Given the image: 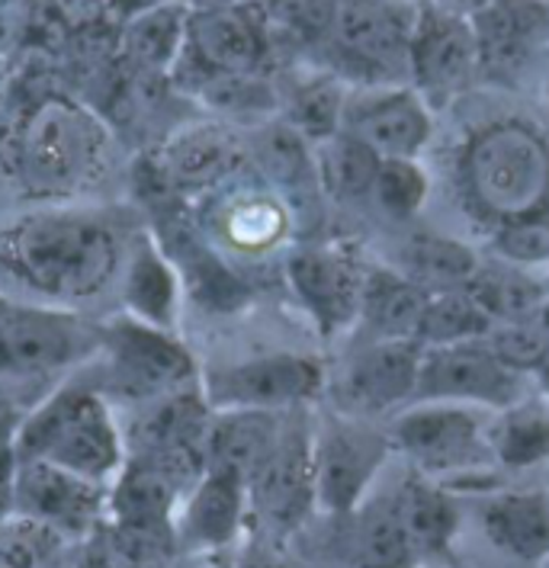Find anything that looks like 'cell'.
<instances>
[{
	"label": "cell",
	"instance_id": "1",
	"mask_svg": "<svg viewBox=\"0 0 549 568\" xmlns=\"http://www.w3.org/2000/svg\"><path fill=\"white\" fill-rule=\"evenodd\" d=\"M0 264L42 296L91 300L116 273V241L81 215H39L0 235Z\"/></svg>",
	"mask_w": 549,
	"mask_h": 568
},
{
	"label": "cell",
	"instance_id": "2",
	"mask_svg": "<svg viewBox=\"0 0 549 568\" xmlns=\"http://www.w3.org/2000/svg\"><path fill=\"white\" fill-rule=\"evenodd\" d=\"M462 190L498 225L547 212L549 145L520 122L488 125L462 154Z\"/></svg>",
	"mask_w": 549,
	"mask_h": 568
},
{
	"label": "cell",
	"instance_id": "3",
	"mask_svg": "<svg viewBox=\"0 0 549 568\" xmlns=\"http://www.w3.org/2000/svg\"><path fill=\"white\" fill-rule=\"evenodd\" d=\"M418 7L398 0H340L335 30L322 45L332 74L369 90L411 81V32Z\"/></svg>",
	"mask_w": 549,
	"mask_h": 568
},
{
	"label": "cell",
	"instance_id": "4",
	"mask_svg": "<svg viewBox=\"0 0 549 568\" xmlns=\"http://www.w3.org/2000/svg\"><path fill=\"white\" fill-rule=\"evenodd\" d=\"M23 459H45L81 479L103 481L120 469L122 449L103 402L91 392H61L20 437Z\"/></svg>",
	"mask_w": 549,
	"mask_h": 568
},
{
	"label": "cell",
	"instance_id": "5",
	"mask_svg": "<svg viewBox=\"0 0 549 568\" xmlns=\"http://www.w3.org/2000/svg\"><path fill=\"white\" fill-rule=\"evenodd\" d=\"M389 453L393 440L369 427V420L332 415L312 434L315 508L332 517L354 514Z\"/></svg>",
	"mask_w": 549,
	"mask_h": 568
},
{
	"label": "cell",
	"instance_id": "6",
	"mask_svg": "<svg viewBox=\"0 0 549 568\" xmlns=\"http://www.w3.org/2000/svg\"><path fill=\"white\" fill-rule=\"evenodd\" d=\"M267 55L271 45L251 3L193 7L174 74L186 88L213 74H261Z\"/></svg>",
	"mask_w": 549,
	"mask_h": 568
},
{
	"label": "cell",
	"instance_id": "7",
	"mask_svg": "<svg viewBox=\"0 0 549 568\" xmlns=\"http://www.w3.org/2000/svg\"><path fill=\"white\" fill-rule=\"evenodd\" d=\"M247 505L274 534H289L315 508L312 427L299 408L286 412L271 456L247 479Z\"/></svg>",
	"mask_w": 549,
	"mask_h": 568
},
{
	"label": "cell",
	"instance_id": "8",
	"mask_svg": "<svg viewBox=\"0 0 549 568\" xmlns=\"http://www.w3.org/2000/svg\"><path fill=\"white\" fill-rule=\"evenodd\" d=\"M393 447L401 449L415 469L434 481L469 476L482 469L491 456L479 418L447 402H425V408L401 415L393 427Z\"/></svg>",
	"mask_w": 549,
	"mask_h": 568
},
{
	"label": "cell",
	"instance_id": "9",
	"mask_svg": "<svg viewBox=\"0 0 549 568\" xmlns=\"http://www.w3.org/2000/svg\"><path fill=\"white\" fill-rule=\"evenodd\" d=\"M411 90L425 103L454 100L479 78V49L469 17L425 0L411 32Z\"/></svg>",
	"mask_w": 549,
	"mask_h": 568
},
{
	"label": "cell",
	"instance_id": "10",
	"mask_svg": "<svg viewBox=\"0 0 549 568\" xmlns=\"http://www.w3.org/2000/svg\"><path fill=\"white\" fill-rule=\"evenodd\" d=\"M421 402H447V405H486V408H511L523 398V373L498 359L486 344H450L421 351L418 389Z\"/></svg>",
	"mask_w": 549,
	"mask_h": 568
},
{
	"label": "cell",
	"instance_id": "11",
	"mask_svg": "<svg viewBox=\"0 0 549 568\" xmlns=\"http://www.w3.org/2000/svg\"><path fill=\"white\" fill-rule=\"evenodd\" d=\"M322 389V366L299 354L244 359L206 376L203 398L218 412H293Z\"/></svg>",
	"mask_w": 549,
	"mask_h": 568
},
{
	"label": "cell",
	"instance_id": "12",
	"mask_svg": "<svg viewBox=\"0 0 549 568\" xmlns=\"http://www.w3.org/2000/svg\"><path fill=\"white\" fill-rule=\"evenodd\" d=\"M421 347L415 341H379L347 359L332 379L337 415L369 420L415 398Z\"/></svg>",
	"mask_w": 549,
	"mask_h": 568
},
{
	"label": "cell",
	"instance_id": "13",
	"mask_svg": "<svg viewBox=\"0 0 549 568\" xmlns=\"http://www.w3.org/2000/svg\"><path fill=\"white\" fill-rule=\"evenodd\" d=\"M286 276L325 337L347 328L360 315L366 270L347 244H305L289 254Z\"/></svg>",
	"mask_w": 549,
	"mask_h": 568
},
{
	"label": "cell",
	"instance_id": "14",
	"mask_svg": "<svg viewBox=\"0 0 549 568\" xmlns=\"http://www.w3.org/2000/svg\"><path fill=\"white\" fill-rule=\"evenodd\" d=\"M479 78L515 84L549 39L547 0H488L472 17Z\"/></svg>",
	"mask_w": 549,
	"mask_h": 568
},
{
	"label": "cell",
	"instance_id": "15",
	"mask_svg": "<svg viewBox=\"0 0 549 568\" xmlns=\"http://www.w3.org/2000/svg\"><path fill=\"white\" fill-rule=\"evenodd\" d=\"M106 337L113 379L122 392L139 398L186 392V383L193 379V359L167 331L139 318H122Z\"/></svg>",
	"mask_w": 549,
	"mask_h": 568
},
{
	"label": "cell",
	"instance_id": "16",
	"mask_svg": "<svg viewBox=\"0 0 549 568\" xmlns=\"http://www.w3.org/2000/svg\"><path fill=\"white\" fill-rule=\"evenodd\" d=\"M340 132L364 142L379 161H415L430 142L434 122L411 88H379L347 103Z\"/></svg>",
	"mask_w": 549,
	"mask_h": 568
},
{
	"label": "cell",
	"instance_id": "17",
	"mask_svg": "<svg viewBox=\"0 0 549 568\" xmlns=\"http://www.w3.org/2000/svg\"><path fill=\"white\" fill-rule=\"evenodd\" d=\"M17 508L59 534H84L103 508L100 481L81 479L45 459H23L17 473Z\"/></svg>",
	"mask_w": 549,
	"mask_h": 568
},
{
	"label": "cell",
	"instance_id": "18",
	"mask_svg": "<svg viewBox=\"0 0 549 568\" xmlns=\"http://www.w3.org/2000/svg\"><path fill=\"white\" fill-rule=\"evenodd\" d=\"M167 212L157 215V232L164 241V254L174 267L181 270L183 286L193 293V300L200 302L210 312H235L247 302L244 283L225 267L210 244L200 239V232L193 229V222L177 212L174 206H164Z\"/></svg>",
	"mask_w": 549,
	"mask_h": 568
},
{
	"label": "cell",
	"instance_id": "19",
	"mask_svg": "<svg viewBox=\"0 0 549 568\" xmlns=\"http://www.w3.org/2000/svg\"><path fill=\"white\" fill-rule=\"evenodd\" d=\"M81 325L52 312H3L0 315V376L59 369L81 354Z\"/></svg>",
	"mask_w": 549,
	"mask_h": 568
},
{
	"label": "cell",
	"instance_id": "20",
	"mask_svg": "<svg viewBox=\"0 0 549 568\" xmlns=\"http://www.w3.org/2000/svg\"><path fill=\"white\" fill-rule=\"evenodd\" d=\"M247 510V481L225 469H206L177 514L174 534L196 549H218L238 537Z\"/></svg>",
	"mask_w": 549,
	"mask_h": 568
},
{
	"label": "cell",
	"instance_id": "21",
	"mask_svg": "<svg viewBox=\"0 0 549 568\" xmlns=\"http://www.w3.org/2000/svg\"><path fill=\"white\" fill-rule=\"evenodd\" d=\"M244 164V145L232 129L193 125L161 151V178L171 190H206L228 180Z\"/></svg>",
	"mask_w": 549,
	"mask_h": 568
},
{
	"label": "cell",
	"instance_id": "22",
	"mask_svg": "<svg viewBox=\"0 0 549 568\" xmlns=\"http://www.w3.org/2000/svg\"><path fill=\"white\" fill-rule=\"evenodd\" d=\"M283 418L286 412H254V408L213 415L206 434V469H225L247 481L271 456L283 430Z\"/></svg>",
	"mask_w": 549,
	"mask_h": 568
},
{
	"label": "cell",
	"instance_id": "23",
	"mask_svg": "<svg viewBox=\"0 0 549 568\" xmlns=\"http://www.w3.org/2000/svg\"><path fill=\"white\" fill-rule=\"evenodd\" d=\"M488 542L520 562L549 559V495L543 491H505L482 508Z\"/></svg>",
	"mask_w": 549,
	"mask_h": 568
},
{
	"label": "cell",
	"instance_id": "24",
	"mask_svg": "<svg viewBox=\"0 0 549 568\" xmlns=\"http://www.w3.org/2000/svg\"><path fill=\"white\" fill-rule=\"evenodd\" d=\"M427 293L415 286L405 273L386 267L366 270L364 296H360V322L379 341H415L421 315H425Z\"/></svg>",
	"mask_w": 549,
	"mask_h": 568
},
{
	"label": "cell",
	"instance_id": "25",
	"mask_svg": "<svg viewBox=\"0 0 549 568\" xmlns=\"http://www.w3.org/2000/svg\"><path fill=\"white\" fill-rule=\"evenodd\" d=\"M398 514L405 520V530L415 542L418 562L444 559L457 537L459 517L457 505L450 498V488L427 476H408L396 495Z\"/></svg>",
	"mask_w": 549,
	"mask_h": 568
},
{
	"label": "cell",
	"instance_id": "26",
	"mask_svg": "<svg viewBox=\"0 0 549 568\" xmlns=\"http://www.w3.org/2000/svg\"><path fill=\"white\" fill-rule=\"evenodd\" d=\"M254 158H257L264 178L271 180L279 193H286L299 210L315 193H322L318 168L308 151V142L289 122L264 125L261 135L254 139Z\"/></svg>",
	"mask_w": 549,
	"mask_h": 568
},
{
	"label": "cell",
	"instance_id": "27",
	"mask_svg": "<svg viewBox=\"0 0 549 568\" xmlns=\"http://www.w3.org/2000/svg\"><path fill=\"white\" fill-rule=\"evenodd\" d=\"M267 45L296 49V52H322L335 30L340 0H257L251 3Z\"/></svg>",
	"mask_w": 549,
	"mask_h": 568
},
{
	"label": "cell",
	"instance_id": "28",
	"mask_svg": "<svg viewBox=\"0 0 549 568\" xmlns=\"http://www.w3.org/2000/svg\"><path fill=\"white\" fill-rule=\"evenodd\" d=\"M354 568H415L418 552L405 530L396 498H379L357 517L350 534Z\"/></svg>",
	"mask_w": 549,
	"mask_h": 568
},
{
	"label": "cell",
	"instance_id": "29",
	"mask_svg": "<svg viewBox=\"0 0 549 568\" xmlns=\"http://www.w3.org/2000/svg\"><path fill=\"white\" fill-rule=\"evenodd\" d=\"M379 164L383 161L347 132H337L335 139L322 142L315 151L322 193L332 196L335 203H344V206L373 203Z\"/></svg>",
	"mask_w": 549,
	"mask_h": 568
},
{
	"label": "cell",
	"instance_id": "30",
	"mask_svg": "<svg viewBox=\"0 0 549 568\" xmlns=\"http://www.w3.org/2000/svg\"><path fill=\"white\" fill-rule=\"evenodd\" d=\"M401 270L415 286H421L427 296H434V293L466 290L479 270V261L466 244L425 232L405 244Z\"/></svg>",
	"mask_w": 549,
	"mask_h": 568
},
{
	"label": "cell",
	"instance_id": "31",
	"mask_svg": "<svg viewBox=\"0 0 549 568\" xmlns=\"http://www.w3.org/2000/svg\"><path fill=\"white\" fill-rule=\"evenodd\" d=\"M466 293L479 302L495 325H518V322H540L549 293L523 270L511 267H479L469 280Z\"/></svg>",
	"mask_w": 549,
	"mask_h": 568
},
{
	"label": "cell",
	"instance_id": "32",
	"mask_svg": "<svg viewBox=\"0 0 549 568\" xmlns=\"http://www.w3.org/2000/svg\"><path fill=\"white\" fill-rule=\"evenodd\" d=\"M491 456L505 469H527L549 459V405L523 402L505 408L491 427Z\"/></svg>",
	"mask_w": 549,
	"mask_h": 568
},
{
	"label": "cell",
	"instance_id": "33",
	"mask_svg": "<svg viewBox=\"0 0 549 568\" xmlns=\"http://www.w3.org/2000/svg\"><path fill=\"white\" fill-rule=\"evenodd\" d=\"M125 302L132 315L152 328H167L174 318V302H177V276L161 257L152 244H139L129 264L125 276Z\"/></svg>",
	"mask_w": 549,
	"mask_h": 568
},
{
	"label": "cell",
	"instance_id": "34",
	"mask_svg": "<svg viewBox=\"0 0 549 568\" xmlns=\"http://www.w3.org/2000/svg\"><path fill=\"white\" fill-rule=\"evenodd\" d=\"M190 3H167L149 10L125 27V49L129 55L149 71H164L174 68L186 42V27H190Z\"/></svg>",
	"mask_w": 549,
	"mask_h": 568
},
{
	"label": "cell",
	"instance_id": "35",
	"mask_svg": "<svg viewBox=\"0 0 549 568\" xmlns=\"http://www.w3.org/2000/svg\"><path fill=\"white\" fill-rule=\"evenodd\" d=\"M491 318L479 308V302L472 300L466 290L454 293H434L427 296L425 315L415 334V344L421 351L430 347H450V344H469L476 337H486L491 331Z\"/></svg>",
	"mask_w": 549,
	"mask_h": 568
},
{
	"label": "cell",
	"instance_id": "36",
	"mask_svg": "<svg viewBox=\"0 0 549 568\" xmlns=\"http://www.w3.org/2000/svg\"><path fill=\"white\" fill-rule=\"evenodd\" d=\"M344 110H347V100L340 90V78L322 74L296 88L286 110V122L308 145H322L344 129Z\"/></svg>",
	"mask_w": 549,
	"mask_h": 568
},
{
	"label": "cell",
	"instance_id": "37",
	"mask_svg": "<svg viewBox=\"0 0 549 568\" xmlns=\"http://www.w3.org/2000/svg\"><path fill=\"white\" fill-rule=\"evenodd\" d=\"M88 135L78 116L68 106L45 110L30 132V161L45 178L71 174L78 158L84 154Z\"/></svg>",
	"mask_w": 549,
	"mask_h": 568
},
{
	"label": "cell",
	"instance_id": "38",
	"mask_svg": "<svg viewBox=\"0 0 549 568\" xmlns=\"http://www.w3.org/2000/svg\"><path fill=\"white\" fill-rule=\"evenodd\" d=\"M427 200V174L418 161H383L373 203L393 219H411Z\"/></svg>",
	"mask_w": 549,
	"mask_h": 568
},
{
	"label": "cell",
	"instance_id": "39",
	"mask_svg": "<svg viewBox=\"0 0 549 568\" xmlns=\"http://www.w3.org/2000/svg\"><path fill=\"white\" fill-rule=\"evenodd\" d=\"M486 347L518 373L540 369L549 357V331L540 328V322L491 325L486 334Z\"/></svg>",
	"mask_w": 549,
	"mask_h": 568
},
{
	"label": "cell",
	"instance_id": "40",
	"mask_svg": "<svg viewBox=\"0 0 549 568\" xmlns=\"http://www.w3.org/2000/svg\"><path fill=\"white\" fill-rule=\"evenodd\" d=\"M55 527L20 514L0 530V568H39L55 552Z\"/></svg>",
	"mask_w": 549,
	"mask_h": 568
},
{
	"label": "cell",
	"instance_id": "41",
	"mask_svg": "<svg viewBox=\"0 0 549 568\" xmlns=\"http://www.w3.org/2000/svg\"><path fill=\"white\" fill-rule=\"evenodd\" d=\"M495 247L508 264H549V210L498 225Z\"/></svg>",
	"mask_w": 549,
	"mask_h": 568
},
{
	"label": "cell",
	"instance_id": "42",
	"mask_svg": "<svg viewBox=\"0 0 549 568\" xmlns=\"http://www.w3.org/2000/svg\"><path fill=\"white\" fill-rule=\"evenodd\" d=\"M235 215L228 222V235L244 244V247H261V244H271L283 225V215L271 203H242L235 206Z\"/></svg>",
	"mask_w": 549,
	"mask_h": 568
},
{
	"label": "cell",
	"instance_id": "43",
	"mask_svg": "<svg viewBox=\"0 0 549 568\" xmlns=\"http://www.w3.org/2000/svg\"><path fill=\"white\" fill-rule=\"evenodd\" d=\"M74 568H129L113 546H91L78 556Z\"/></svg>",
	"mask_w": 549,
	"mask_h": 568
},
{
	"label": "cell",
	"instance_id": "44",
	"mask_svg": "<svg viewBox=\"0 0 549 568\" xmlns=\"http://www.w3.org/2000/svg\"><path fill=\"white\" fill-rule=\"evenodd\" d=\"M167 3H190V0H110L113 13H120L122 20H135L149 10H157V7H167Z\"/></svg>",
	"mask_w": 549,
	"mask_h": 568
},
{
	"label": "cell",
	"instance_id": "45",
	"mask_svg": "<svg viewBox=\"0 0 549 568\" xmlns=\"http://www.w3.org/2000/svg\"><path fill=\"white\" fill-rule=\"evenodd\" d=\"M437 7H444V10H454V13H462V17H472L482 3L488 0H434Z\"/></svg>",
	"mask_w": 549,
	"mask_h": 568
},
{
	"label": "cell",
	"instance_id": "46",
	"mask_svg": "<svg viewBox=\"0 0 549 568\" xmlns=\"http://www.w3.org/2000/svg\"><path fill=\"white\" fill-rule=\"evenodd\" d=\"M225 3H238V0H190V7H225Z\"/></svg>",
	"mask_w": 549,
	"mask_h": 568
},
{
	"label": "cell",
	"instance_id": "47",
	"mask_svg": "<svg viewBox=\"0 0 549 568\" xmlns=\"http://www.w3.org/2000/svg\"><path fill=\"white\" fill-rule=\"evenodd\" d=\"M254 568H296V566H289V562H279V559H264L261 566H254Z\"/></svg>",
	"mask_w": 549,
	"mask_h": 568
},
{
	"label": "cell",
	"instance_id": "48",
	"mask_svg": "<svg viewBox=\"0 0 549 568\" xmlns=\"http://www.w3.org/2000/svg\"><path fill=\"white\" fill-rule=\"evenodd\" d=\"M540 328L549 331V300H547V305H543V312H540Z\"/></svg>",
	"mask_w": 549,
	"mask_h": 568
},
{
	"label": "cell",
	"instance_id": "49",
	"mask_svg": "<svg viewBox=\"0 0 549 568\" xmlns=\"http://www.w3.org/2000/svg\"><path fill=\"white\" fill-rule=\"evenodd\" d=\"M537 373H540V376H543V383H547V392H549V357H547V363H543V366H540V369H537Z\"/></svg>",
	"mask_w": 549,
	"mask_h": 568
},
{
	"label": "cell",
	"instance_id": "50",
	"mask_svg": "<svg viewBox=\"0 0 549 568\" xmlns=\"http://www.w3.org/2000/svg\"><path fill=\"white\" fill-rule=\"evenodd\" d=\"M547 97H549V68H547Z\"/></svg>",
	"mask_w": 549,
	"mask_h": 568
},
{
	"label": "cell",
	"instance_id": "51",
	"mask_svg": "<svg viewBox=\"0 0 549 568\" xmlns=\"http://www.w3.org/2000/svg\"><path fill=\"white\" fill-rule=\"evenodd\" d=\"M547 7H549V3H547Z\"/></svg>",
	"mask_w": 549,
	"mask_h": 568
},
{
	"label": "cell",
	"instance_id": "52",
	"mask_svg": "<svg viewBox=\"0 0 549 568\" xmlns=\"http://www.w3.org/2000/svg\"><path fill=\"white\" fill-rule=\"evenodd\" d=\"M547 3H549V0H547Z\"/></svg>",
	"mask_w": 549,
	"mask_h": 568
}]
</instances>
